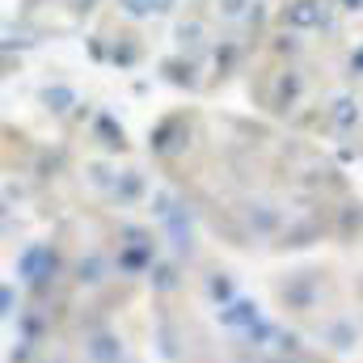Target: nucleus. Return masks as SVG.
<instances>
[{"mask_svg": "<svg viewBox=\"0 0 363 363\" xmlns=\"http://www.w3.org/2000/svg\"><path fill=\"white\" fill-rule=\"evenodd\" d=\"M283 21H287L291 30H308V26H321V0H296V4H287Z\"/></svg>", "mask_w": 363, "mask_h": 363, "instance_id": "nucleus-1", "label": "nucleus"}, {"mask_svg": "<svg viewBox=\"0 0 363 363\" xmlns=\"http://www.w3.org/2000/svg\"><path fill=\"white\" fill-rule=\"evenodd\" d=\"M118 4H123V13H127V17H144V13L152 9L148 0H118Z\"/></svg>", "mask_w": 363, "mask_h": 363, "instance_id": "nucleus-2", "label": "nucleus"}, {"mask_svg": "<svg viewBox=\"0 0 363 363\" xmlns=\"http://www.w3.org/2000/svg\"><path fill=\"white\" fill-rule=\"evenodd\" d=\"M148 4H152L157 13H165V9H174V0H148Z\"/></svg>", "mask_w": 363, "mask_h": 363, "instance_id": "nucleus-3", "label": "nucleus"}, {"mask_svg": "<svg viewBox=\"0 0 363 363\" xmlns=\"http://www.w3.org/2000/svg\"><path fill=\"white\" fill-rule=\"evenodd\" d=\"M355 4H359V0H347V9H355Z\"/></svg>", "mask_w": 363, "mask_h": 363, "instance_id": "nucleus-4", "label": "nucleus"}, {"mask_svg": "<svg viewBox=\"0 0 363 363\" xmlns=\"http://www.w3.org/2000/svg\"><path fill=\"white\" fill-rule=\"evenodd\" d=\"M77 4H93V0H77Z\"/></svg>", "mask_w": 363, "mask_h": 363, "instance_id": "nucleus-5", "label": "nucleus"}]
</instances>
